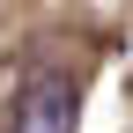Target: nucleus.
<instances>
[{"label": "nucleus", "instance_id": "nucleus-1", "mask_svg": "<svg viewBox=\"0 0 133 133\" xmlns=\"http://www.w3.org/2000/svg\"><path fill=\"white\" fill-rule=\"evenodd\" d=\"M81 126V96L66 74H30L22 96H15L8 111V133H74Z\"/></svg>", "mask_w": 133, "mask_h": 133}]
</instances>
